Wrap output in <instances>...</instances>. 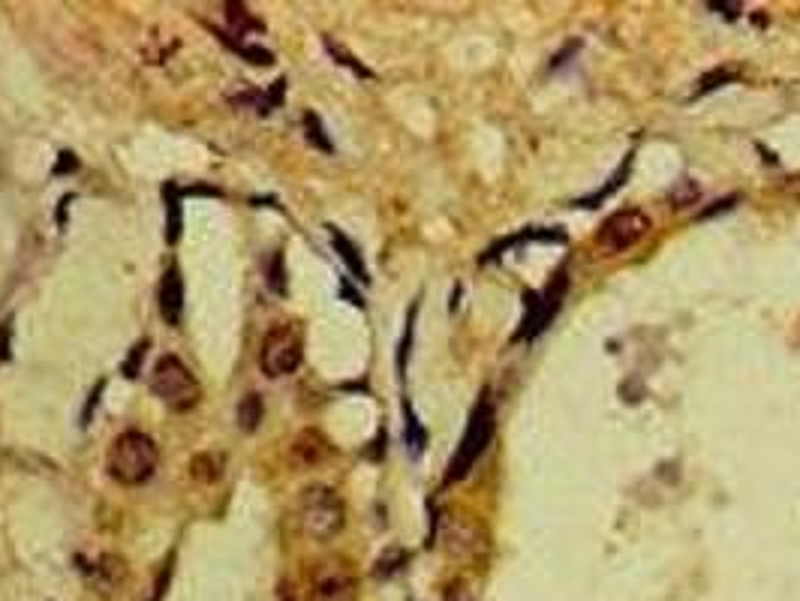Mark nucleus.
<instances>
[{
    "mask_svg": "<svg viewBox=\"0 0 800 601\" xmlns=\"http://www.w3.org/2000/svg\"><path fill=\"white\" fill-rule=\"evenodd\" d=\"M346 520V508L343 499L337 496L334 487L325 484H313L301 493L298 499V523L301 532L313 541H328L343 529Z\"/></svg>",
    "mask_w": 800,
    "mask_h": 601,
    "instance_id": "nucleus-2",
    "label": "nucleus"
},
{
    "mask_svg": "<svg viewBox=\"0 0 800 601\" xmlns=\"http://www.w3.org/2000/svg\"><path fill=\"white\" fill-rule=\"evenodd\" d=\"M304 136H307V142H310L313 148L331 154V142H328V136H325V130H322V121H319L316 115H304Z\"/></svg>",
    "mask_w": 800,
    "mask_h": 601,
    "instance_id": "nucleus-16",
    "label": "nucleus"
},
{
    "mask_svg": "<svg viewBox=\"0 0 800 601\" xmlns=\"http://www.w3.org/2000/svg\"><path fill=\"white\" fill-rule=\"evenodd\" d=\"M647 232H650V217L638 208H623L614 211L608 220H602L596 232V247L608 256H620L629 247H635Z\"/></svg>",
    "mask_w": 800,
    "mask_h": 601,
    "instance_id": "nucleus-6",
    "label": "nucleus"
},
{
    "mask_svg": "<svg viewBox=\"0 0 800 601\" xmlns=\"http://www.w3.org/2000/svg\"><path fill=\"white\" fill-rule=\"evenodd\" d=\"M301 355H304V343H301L298 328L295 325H277L262 340L259 364H262V373L268 379H280V376H289L298 370Z\"/></svg>",
    "mask_w": 800,
    "mask_h": 601,
    "instance_id": "nucleus-5",
    "label": "nucleus"
},
{
    "mask_svg": "<svg viewBox=\"0 0 800 601\" xmlns=\"http://www.w3.org/2000/svg\"><path fill=\"white\" fill-rule=\"evenodd\" d=\"M151 391L172 412H190L199 403V397H202V388H199L196 376L175 355H163L154 364V370H151Z\"/></svg>",
    "mask_w": 800,
    "mask_h": 601,
    "instance_id": "nucleus-3",
    "label": "nucleus"
},
{
    "mask_svg": "<svg viewBox=\"0 0 800 601\" xmlns=\"http://www.w3.org/2000/svg\"><path fill=\"white\" fill-rule=\"evenodd\" d=\"M160 463V451L154 445V439L148 433H139V430H127L121 433L112 448H109V457H106V469L109 475L124 484V487H139L145 484L154 469Z\"/></svg>",
    "mask_w": 800,
    "mask_h": 601,
    "instance_id": "nucleus-1",
    "label": "nucleus"
},
{
    "mask_svg": "<svg viewBox=\"0 0 800 601\" xmlns=\"http://www.w3.org/2000/svg\"><path fill=\"white\" fill-rule=\"evenodd\" d=\"M331 457V442L319 430H301L292 442V460L304 469L319 466Z\"/></svg>",
    "mask_w": 800,
    "mask_h": 601,
    "instance_id": "nucleus-10",
    "label": "nucleus"
},
{
    "mask_svg": "<svg viewBox=\"0 0 800 601\" xmlns=\"http://www.w3.org/2000/svg\"><path fill=\"white\" fill-rule=\"evenodd\" d=\"M145 349H148V343H136L133 346V352H130V358H127V364H124V373L133 379L136 373H139V361L145 358Z\"/></svg>",
    "mask_w": 800,
    "mask_h": 601,
    "instance_id": "nucleus-19",
    "label": "nucleus"
},
{
    "mask_svg": "<svg viewBox=\"0 0 800 601\" xmlns=\"http://www.w3.org/2000/svg\"><path fill=\"white\" fill-rule=\"evenodd\" d=\"M226 16H229L232 31H238V37H244V34H250V31H262V22H259L244 4H229V7H226Z\"/></svg>",
    "mask_w": 800,
    "mask_h": 601,
    "instance_id": "nucleus-15",
    "label": "nucleus"
},
{
    "mask_svg": "<svg viewBox=\"0 0 800 601\" xmlns=\"http://www.w3.org/2000/svg\"><path fill=\"white\" fill-rule=\"evenodd\" d=\"M313 601H355V577L343 562H322L310 583Z\"/></svg>",
    "mask_w": 800,
    "mask_h": 601,
    "instance_id": "nucleus-8",
    "label": "nucleus"
},
{
    "mask_svg": "<svg viewBox=\"0 0 800 601\" xmlns=\"http://www.w3.org/2000/svg\"><path fill=\"white\" fill-rule=\"evenodd\" d=\"M190 472H193L196 481L211 484V481H217V478L223 475V457H217V454H199V457L190 463Z\"/></svg>",
    "mask_w": 800,
    "mask_h": 601,
    "instance_id": "nucleus-13",
    "label": "nucleus"
},
{
    "mask_svg": "<svg viewBox=\"0 0 800 601\" xmlns=\"http://www.w3.org/2000/svg\"><path fill=\"white\" fill-rule=\"evenodd\" d=\"M268 286H271L277 295L286 292V283H283V256H280V253H274V259H271V268H268Z\"/></svg>",
    "mask_w": 800,
    "mask_h": 601,
    "instance_id": "nucleus-18",
    "label": "nucleus"
},
{
    "mask_svg": "<svg viewBox=\"0 0 800 601\" xmlns=\"http://www.w3.org/2000/svg\"><path fill=\"white\" fill-rule=\"evenodd\" d=\"M328 235H331V244H334L337 256L346 262V268H349V271H352V274H355L361 283H367L370 277H367V268H364V259H361L358 247H355V244H352V241H349V238L340 232V229H334V226L328 229Z\"/></svg>",
    "mask_w": 800,
    "mask_h": 601,
    "instance_id": "nucleus-12",
    "label": "nucleus"
},
{
    "mask_svg": "<svg viewBox=\"0 0 800 601\" xmlns=\"http://www.w3.org/2000/svg\"><path fill=\"white\" fill-rule=\"evenodd\" d=\"M262 421V397L259 394H247L241 403H238V427L253 433Z\"/></svg>",
    "mask_w": 800,
    "mask_h": 601,
    "instance_id": "nucleus-14",
    "label": "nucleus"
},
{
    "mask_svg": "<svg viewBox=\"0 0 800 601\" xmlns=\"http://www.w3.org/2000/svg\"><path fill=\"white\" fill-rule=\"evenodd\" d=\"M160 313L166 325H178L184 313V283L175 265L163 274V283H160Z\"/></svg>",
    "mask_w": 800,
    "mask_h": 601,
    "instance_id": "nucleus-11",
    "label": "nucleus"
},
{
    "mask_svg": "<svg viewBox=\"0 0 800 601\" xmlns=\"http://www.w3.org/2000/svg\"><path fill=\"white\" fill-rule=\"evenodd\" d=\"M440 541H443V547H446L452 556H458V559H476V556H482L485 547H488V535H485V529H482L476 520L461 517V514H446V517L440 520Z\"/></svg>",
    "mask_w": 800,
    "mask_h": 601,
    "instance_id": "nucleus-7",
    "label": "nucleus"
},
{
    "mask_svg": "<svg viewBox=\"0 0 800 601\" xmlns=\"http://www.w3.org/2000/svg\"><path fill=\"white\" fill-rule=\"evenodd\" d=\"M166 205H169V226H166L169 235H166V238L175 244L178 235H181V205H178V193H175V187H169V202H166Z\"/></svg>",
    "mask_w": 800,
    "mask_h": 601,
    "instance_id": "nucleus-17",
    "label": "nucleus"
},
{
    "mask_svg": "<svg viewBox=\"0 0 800 601\" xmlns=\"http://www.w3.org/2000/svg\"><path fill=\"white\" fill-rule=\"evenodd\" d=\"M491 439H494V406H491L488 397H482L476 403V409L470 415V424L464 430V439H461V445H458V451H455V457L449 463L446 481L449 484L452 481H461L476 466V460L485 454V448L491 445Z\"/></svg>",
    "mask_w": 800,
    "mask_h": 601,
    "instance_id": "nucleus-4",
    "label": "nucleus"
},
{
    "mask_svg": "<svg viewBox=\"0 0 800 601\" xmlns=\"http://www.w3.org/2000/svg\"><path fill=\"white\" fill-rule=\"evenodd\" d=\"M563 295H566V277H554L551 286L536 298V310L524 319V328L518 331V340H527V337H536L539 331H545V325L554 319V313L560 310L563 304Z\"/></svg>",
    "mask_w": 800,
    "mask_h": 601,
    "instance_id": "nucleus-9",
    "label": "nucleus"
}]
</instances>
